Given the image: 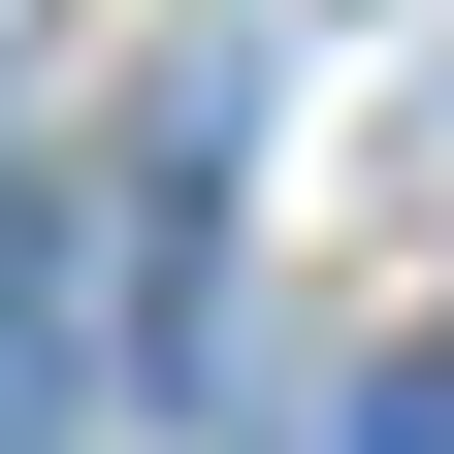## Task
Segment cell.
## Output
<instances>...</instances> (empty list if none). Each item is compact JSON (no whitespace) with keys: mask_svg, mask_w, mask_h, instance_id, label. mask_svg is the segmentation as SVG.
Returning a JSON list of instances; mask_svg holds the SVG:
<instances>
[{"mask_svg":"<svg viewBox=\"0 0 454 454\" xmlns=\"http://www.w3.org/2000/svg\"><path fill=\"white\" fill-rule=\"evenodd\" d=\"M357 454H454V357H389V389H357Z\"/></svg>","mask_w":454,"mask_h":454,"instance_id":"obj_1","label":"cell"}]
</instances>
